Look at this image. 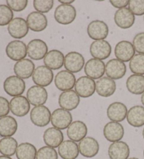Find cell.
<instances>
[{
    "label": "cell",
    "mask_w": 144,
    "mask_h": 159,
    "mask_svg": "<svg viewBox=\"0 0 144 159\" xmlns=\"http://www.w3.org/2000/svg\"><path fill=\"white\" fill-rule=\"evenodd\" d=\"M30 117L35 125L41 128L45 127L51 121V113L46 106H37L32 109Z\"/></svg>",
    "instance_id": "cell-1"
},
{
    "label": "cell",
    "mask_w": 144,
    "mask_h": 159,
    "mask_svg": "<svg viewBox=\"0 0 144 159\" xmlns=\"http://www.w3.org/2000/svg\"><path fill=\"white\" fill-rule=\"evenodd\" d=\"M77 11L73 5L60 4L54 11V18L59 24L69 25L75 20Z\"/></svg>",
    "instance_id": "cell-2"
},
{
    "label": "cell",
    "mask_w": 144,
    "mask_h": 159,
    "mask_svg": "<svg viewBox=\"0 0 144 159\" xmlns=\"http://www.w3.org/2000/svg\"><path fill=\"white\" fill-rule=\"evenodd\" d=\"M4 90L12 97L20 96L26 90V83L23 79L17 76H10L4 81Z\"/></svg>",
    "instance_id": "cell-3"
},
{
    "label": "cell",
    "mask_w": 144,
    "mask_h": 159,
    "mask_svg": "<svg viewBox=\"0 0 144 159\" xmlns=\"http://www.w3.org/2000/svg\"><path fill=\"white\" fill-rule=\"evenodd\" d=\"M74 90L79 97L89 98L92 96L96 91V82L87 76H81L76 81Z\"/></svg>",
    "instance_id": "cell-4"
},
{
    "label": "cell",
    "mask_w": 144,
    "mask_h": 159,
    "mask_svg": "<svg viewBox=\"0 0 144 159\" xmlns=\"http://www.w3.org/2000/svg\"><path fill=\"white\" fill-rule=\"evenodd\" d=\"M51 123L54 128L60 130H65L73 123V116L70 111L65 109H56L51 114Z\"/></svg>",
    "instance_id": "cell-5"
},
{
    "label": "cell",
    "mask_w": 144,
    "mask_h": 159,
    "mask_svg": "<svg viewBox=\"0 0 144 159\" xmlns=\"http://www.w3.org/2000/svg\"><path fill=\"white\" fill-rule=\"evenodd\" d=\"M88 36L94 41L104 40L108 35L109 29L104 21L95 20L88 25L87 30Z\"/></svg>",
    "instance_id": "cell-6"
},
{
    "label": "cell",
    "mask_w": 144,
    "mask_h": 159,
    "mask_svg": "<svg viewBox=\"0 0 144 159\" xmlns=\"http://www.w3.org/2000/svg\"><path fill=\"white\" fill-rule=\"evenodd\" d=\"M48 52V46L41 39H32L27 46V56L32 60H40L44 59Z\"/></svg>",
    "instance_id": "cell-7"
},
{
    "label": "cell",
    "mask_w": 144,
    "mask_h": 159,
    "mask_svg": "<svg viewBox=\"0 0 144 159\" xmlns=\"http://www.w3.org/2000/svg\"><path fill=\"white\" fill-rule=\"evenodd\" d=\"M84 57L81 53L72 51L65 56L64 67L65 70L71 73H78L84 66Z\"/></svg>",
    "instance_id": "cell-8"
},
{
    "label": "cell",
    "mask_w": 144,
    "mask_h": 159,
    "mask_svg": "<svg viewBox=\"0 0 144 159\" xmlns=\"http://www.w3.org/2000/svg\"><path fill=\"white\" fill-rule=\"evenodd\" d=\"M7 56L11 60L20 61L27 56V46L20 40H14L8 43L6 47Z\"/></svg>",
    "instance_id": "cell-9"
},
{
    "label": "cell",
    "mask_w": 144,
    "mask_h": 159,
    "mask_svg": "<svg viewBox=\"0 0 144 159\" xmlns=\"http://www.w3.org/2000/svg\"><path fill=\"white\" fill-rule=\"evenodd\" d=\"M84 72L88 77L92 79H99L103 77L106 72V64L103 60L91 58L84 65Z\"/></svg>",
    "instance_id": "cell-10"
},
{
    "label": "cell",
    "mask_w": 144,
    "mask_h": 159,
    "mask_svg": "<svg viewBox=\"0 0 144 159\" xmlns=\"http://www.w3.org/2000/svg\"><path fill=\"white\" fill-rule=\"evenodd\" d=\"M76 78L73 73L67 70H61L56 74L54 78L55 86L61 91L72 90L76 83Z\"/></svg>",
    "instance_id": "cell-11"
},
{
    "label": "cell",
    "mask_w": 144,
    "mask_h": 159,
    "mask_svg": "<svg viewBox=\"0 0 144 159\" xmlns=\"http://www.w3.org/2000/svg\"><path fill=\"white\" fill-rule=\"evenodd\" d=\"M32 78L36 86L44 88L51 84L54 79V73L53 71L45 65H41L35 70Z\"/></svg>",
    "instance_id": "cell-12"
},
{
    "label": "cell",
    "mask_w": 144,
    "mask_h": 159,
    "mask_svg": "<svg viewBox=\"0 0 144 159\" xmlns=\"http://www.w3.org/2000/svg\"><path fill=\"white\" fill-rule=\"evenodd\" d=\"M78 147L80 154L88 158L96 156L100 149L98 141L92 137H86L79 142Z\"/></svg>",
    "instance_id": "cell-13"
},
{
    "label": "cell",
    "mask_w": 144,
    "mask_h": 159,
    "mask_svg": "<svg viewBox=\"0 0 144 159\" xmlns=\"http://www.w3.org/2000/svg\"><path fill=\"white\" fill-rule=\"evenodd\" d=\"M11 37L15 39H22L28 34L29 27L27 21L23 18H15L8 25L7 27Z\"/></svg>",
    "instance_id": "cell-14"
},
{
    "label": "cell",
    "mask_w": 144,
    "mask_h": 159,
    "mask_svg": "<svg viewBox=\"0 0 144 159\" xmlns=\"http://www.w3.org/2000/svg\"><path fill=\"white\" fill-rule=\"evenodd\" d=\"M124 135L123 125L118 122L107 123L103 128V135L108 141L116 142L120 141Z\"/></svg>",
    "instance_id": "cell-15"
},
{
    "label": "cell",
    "mask_w": 144,
    "mask_h": 159,
    "mask_svg": "<svg viewBox=\"0 0 144 159\" xmlns=\"http://www.w3.org/2000/svg\"><path fill=\"white\" fill-rule=\"evenodd\" d=\"M89 51L93 58L103 60L110 56L112 48L107 41L98 40L94 41L91 43Z\"/></svg>",
    "instance_id": "cell-16"
},
{
    "label": "cell",
    "mask_w": 144,
    "mask_h": 159,
    "mask_svg": "<svg viewBox=\"0 0 144 159\" xmlns=\"http://www.w3.org/2000/svg\"><path fill=\"white\" fill-rule=\"evenodd\" d=\"M26 96L30 105L35 107L41 106L46 102L48 99V93L44 87L32 86L27 90Z\"/></svg>",
    "instance_id": "cell-17"
},
{
    "label": "cell",
    "mask_w": 144,
    "mask_h": 159,
    "mask_svg": "<svg viewBox=\"0 0 144 159\" xmlns=\"http://www.w3.org/2000/svg\"><path fill=\"white\" fill-rule=\"evenodd\" d=\"M127 72L124 62L116 59L110 60L106 65V73L108 77L113 80H118L123 77Z\"/></svg>",
    "instance_id": "cell-18"
},
{
    "label": "cell",
    "mask_w": 144,
    "mask_h": 159,
    "mask_svg": "<svg viewBox=\"0 0 144 159\" xmlns=\"http://www.w3.org/2000/svg\"><path fill=\"white\" fill-rule=\"evenodd\" d=\"M80 102V98L75 90H70L63 92L59 95V105L60 108L67 111L75 109Z\"/></svg>",
    "instance_id": "cell-19"
},
{
    "label": "cell",
    "mask_w": 144,
    "mask_h": 159,
    "mask_svg": "<svg viewBox=\"0 0 144 159\" xmlns=\"http://www.w3.org/2000/svg\"><path fill=\"white\" fill-rule=\"evenodd\" d=\"M135 49L132 43L129 41H121L115 47V56L117 59L123 62L130 61L135 56Z\"/></svg>",
    "instance_id": "cell-20"
},
{
    "label": "cell",
    "mask_w": 144,
    "mask_h": 159,
    "mask_svg": "<svg viewBox=\"0 0 144 159\" xmlns=\"http://www.w3.org/2000/svg\"><path fill=\"white\" fill-rule=\"evenodd\" d=\"M114 21L118 27L122 29H129L135 23V16L129 8L118 9L114 15Z\"/></svg>",
    "instance_id": "cell-21"
},
{
    "label": "cell",
    "mask_w": 144,
    "mask_h": 159,
    "mask_svg": "<svg viewBox=\"0 0 144 159\" xmlns=\"http://www.w3.org/2000/svg\"><path fill=\"white\" fill-rule=\"evenodd\" d=\"M9 104L10 111L16 116L23 117L29 113L30 103L27 100V98L23 95L13 98L9 102Z\"/></svg>",
    "instance_id": "cell-22"
},
{
    "label": "cell",
    "mask_w": 144,
    "mask_h": 159,
    "mask_svg": "<svg viewBox=\"0 0 144 159\" xmlns=\"http://www.w3.org/2000/svg\"><path fill=\"white\" fill-rule=\"evenodd\" d=\"M88 129L85 123L81 120L73 121L67 129V135L70 140L74 142H80L86 138Z\"/></svg>",
    "instance_id": "cell-23"
},
{
    "label": "cell",
    "mask_w": 144,
    "mask_h": 159,
    "mask_svg": "<svg viewBox=\"0 0 144 159\" xmlns=\"http://www.w3.org/2000/svg\"><path fill=\"white\" fill-rule=\"evenodd\" d=\"M27 25L33 32H42L46 28L48 21L45 15L37 11H33L27 16Z\"/></svg>",
    "instance_id": "cell-24"
},
{
    "label": "cell",
    "mask_w": 144,
    "mask_h": 159,
    "mask_svg": "<svg viewBox=\"0 0 144 159\" xmlns=\"http://www.w3.org/2000/svg\"><path fill=\"white\" fill-rule=\"evenodd\" d=\"M127 106L120 102H115L108 106L107 109L108 118L111 121L120 123L127 118Z\"/></svg>",
    "instance_id": "cell-25"
},
{
    "label": "cell",
    "mask_w": 144,
    "mask_h": 159,
    "mask_svg": "<svg viewBox=\"0 0 144 159\" xmlns=\"http://www.w3.org/2000/svg\"><path fill=\"white\" fill-rule=\"evenodd\" d=\"M116 90V83L108 76H103L96 82V91L103 98L112 96Z\"/></svg>",
    "instance_id": "cell-26"
},
{
    "label": "cell",
    "mask_w": 144,
    "mask_h": 159,
    "mask_svg": "<svg viewBox=\"0 0 144 159\" xmlns=\"http://www.w3.org/2000/svg\"><path fill=\"white\" fill-rule=\"evenodd\" d=\"M65 56L61 51L59 50H51L44 58L45 66L51 70H60L64 65Z\"/></svg>",
    "instance_id": "cell-27"
},
{
    "label": "cell",
    "mask_w": 144,
    "mask_h": 159,
    "mask_svg": "<svg viewBox=\"0 0 144 159\" xmlns=\"http://www.w3.org/2000/svg\"><path fill=\"white\" fill-rule=\"evenodd\" d=\"M35 64L31 60L25 58L16 62L13 67L16 76L22 79H29L32 76L35 71Z\"/></svg>",
    "instance_id": "cell-28"
},
{
    "label": "cell",
    "mask_w": 144,
    "mask_h": 159,
    "mask_svg": "<svg viewBox=\"0 0 144 159\" xmlns=\"http://www.w3.org/2000/svg\"><path fill=\"white\" fill-rule=\"evenodd\" d=\"M108 153L110 159H128L130 149L126 142L119 141L110 145Z\"/></svg>",
    "instance_id": "cell-29"
},
{
    "label": "cell",
    "mask_w": 144,
    "mask_h": 159,
    "mask_svg": "<svg viewBox=\"0 0 144 159\" xmlns=\"http://www.w3.org/2000/svg\"><path fill=\"white\" fill-rule=\"evenodd\" d=\"M63 134L62 131L54 127L47 128L43 135V140L46 146L52 148L59 147L63 142Z\"/></svg>",
    "instance_id": "cell-30"
},
{
    "label": "cell",
    "mask_w": 144,
    "mask_h": 159,
    "mask_svg": "<svg viewBox=\"0 0 144 159\" xmlns=\"http://www.w3.org/2000/svg\"><path fill=\"white\" fill-rule=\"evenodd\" d=\"M58 153L62 159H76L79 154L78 145L72 140H65L58 147Z\"/></svg>",
    "instance_id": "cell-31"
},
{
    "label": "cell",
    "mask_w": 144,
    "mask_h": 159,
    "mask_svg": "<svg viewBox=\"0 0 144 159\" xmlns=\"http://www.w3.org/2000/svg\"><path fill=\"white\" fill-rule=\"evenodd\" d=\"M127 120L132 127H142L144 125V107L136 105L130 108L127 112Z\"/></svg>",
    "instance_id": "cell-32"
},
{
    "label": "cell",
    "mask_w": 144,
    "mask_h": 159,
    "mask_svg": "<svg viewBox=\"0 0 144 159\" xmlns=\"http://www.w3.org/2000/svg\"><path fill=\"white\" fill-rule=\"evenodd\" d=\"M18 130V123L15 118L6 116L0 118V136L8 138L15 135Z\"/></svg>",
    "instance_id": "cell-33"
},
{
    "label": "cell",
    "mask_w": 144,
    "mask_h": 159,
    "mask_svg": "<svg viewBox=\"0 0 144 159\" xmlns=\"http://www.w3.org/2000/svg\"><path fill=\"white\" fill-rule=\"evenodd\" d=\"M127 89L132 94L142 95L144 93V76L132 75L129 76L126 82Z\"/></svg>",
    "instance_id": "cell-34"
},
{
    "label": "cell",
    "mask_w": 144,
    "mask_h": 159,
    "mask_svg": "<svg viewBox=\"0 0 144 159\" xmlns=\"http://www.w3.org/2000/svg\"><path fill=\"white\" fill-rule=\"evenodd\" d=\"M37 150L29 142H23L18 145L16 155L18 159H36Z\"/></svg>",
    "instance_id": "cell-35"
},
{
    "label": "cell",
    "mask_w": 144,
    "mask_h": 159,
    "mask_svg": "<svg viewBox=\"0 0 144 159\" xmlns=\"http://www.w3.org/2000/svg\"><path fill=\"white\" fill-rule=\"evenodd\" d=\"M18 147V142L12 137L3 138L0 139V153L7 156H12L16 153Z\"/></svg>",
    "instance_id": "cell-36"
},
{
    "label": "cell",
    "mask_w": 144,
    "mask_h": 159,
    "mask_svg": "<svg viewBox=\"0 0 144 159\" xmlns=\"http://www.w3.org/2000/svg\"><path fill=\"white\" fill-rule=\"evenodd\" d=\"M129 69L134 75H144V54H136L129 61Z\"/></svg>",
    "instance_id": "cell-37"
},
{
    "label": "cell",
    "mask_w": 144,
    "mask_h": 159,
    "mask_svg": "<svg viewBox=\"0 0 144 159\" xmlns=\"http://www.w3.org/2000/svg\"><path fill=\"white\" fill-rule=\"evenodd\" d=\"M13 19V11L7 5H0V26L7 25Z\"/></svg>",
    "instance_id": "cell-38"
},
{
    "label": "cell",
    "mask_w": 144,
    "mask_h": 159,
    "mask_svg": "<svg viewBox=\"0 0 144 159\" xmlns=\"http://www.w3.org/2000/svg\"><path fill=\"white\" fill-rule=\"evenodd\" d=\"M54 2L53 0H34L33 7L36 11L41 13H46L52 9Z\"/></svg>",
    "instance_id": "cell-39"
},
{
    "label": "cell",
    "mask_w": 144,
    "mask_h": 159,
    "mask_svg": "<svg viewBox=\"0 0 144 159\" xmlns=\"http://www.w3.org/2000/svg\"><path fill=\"white\" fill-rule=\"evenodd\" d=\"M58 153L54 148L48 146L39 149L36 159H58Z\"/></svg>",
    "instance_id": "cell-40"
},
{
    "label": "cell",
    "mask_w": 144,
    "mask_h": 159,
    "mask_svg": "<svg viewBox=\"0 0 144 159\" xmlns=\"http://www.w3.org/2000/svg\"><path fill=\"white\" fill-rule=\"evenodd\" d=\"M128 6L134 16L144 15V0H130Z\"/></svg>",
    "instance_id": "cell-41"
},
{
    "label": "cell",
    "mask_w": 144,
    "mask_h": 159,
    "mask_svg": "<svg viewBox=\"0 0 144 159\" xmlns=\"http://www.w3.org/2000/svg\"><path fill=\"white\" fill-rule=\"evenodd\" d=\"M7 6L13 11L20 12L26 9L28 1L27 0H7Z\"/></svg>",
    "instance_id": "cell-42"
},
{
    "label": "cell",
    "mask_w": 144,
    "mask_h": 159,
    "mask_svg": "<svg viewBox=\"0 0 144 159\" xmlns=\"http://www.w3.org/2000/svg\"><path fill=\"white\" fill-rule=\"evenodd\" d=\"M132 44L135 51L138 54H144V32H139L134 36Z\"/></svg>",
    "instance_id": "cell-43"
},
{
    "label": "cell",
    "mask_w": 144,
    "mask_h": 159,
    "mask_svg": "<svg viewBox=\"0 0 144 159\" xmlns=\"http://www.w3.org/2000/svg\"><path fill=\"white\" fill-rule=\"evenodd\" d=\"M10 111V104L7 98L0 96V118L7 116Z\"/></svg>",
    "instance_id": "cell-44"
},
{
    "label": "cell",
    "mask_w": 144,
    "mask_h": 159,
    "mask_svg": "<svg viewBox=\"0 0 144 159\" xmlns=\"http://www.w3.org/2000/svg\"><path fill=\"white\" fill-rule=\"evenodd\" d=\"M129 2L128 0H110V3L112 4V6L118 9H120L126 8L127 6H128Z\"/></svg>",
    "instance_id": "cell-45"
},
{
    "label": "cell",
    "mask_w": 144,
    "mask_h": 159,
    "mask_svg": "<svg viewBox=\"0 0 144 159\" xmlns=\"http://www.w3.org/2000/svg\"><path fill=\"white\" fill-rule=\"evenodd\" d=\"M60 3H61L62 4H65V5H71V4H73L74 2V0H59V1Z\"/></svg>",
    "instance_id": "cell-46"
},
{
    "label": "cell",
    "mask_w": 144,
    "mask_h": 159,
    "mask_svg": "<svg viewBox=\"0 0 144 159\" xmlns=\"http://www.w3.org/2000/svg\"><path fill=\"white\" fill-rule=\"evenodd\" d=\"M0 159H12L11 157H9V156H0Z\"/></svg>",
    "instance_id": "cell-47"
},
{
    "label": "cell",
    "mask_w": 144,
    "mask_h": 159,
    "mask_svg": "<svg viewBox=\"0 0 144 159\" xmlns=\"http://www.w3.org/2000/svg\"><path fill=\"white\" fill-rule=\"evenodd\" d=\"M141 103H142V105L144 107V93H143L142 95H141Z\"/></svg>",
    "instance_id": "cell-48"
},
{
    "label": "cell",
    "mask_w": 144,
    "mask_h": 159,
    "mask_svg": "<svg viewBox=\"0 0 144 159\" xmlns=\"http://www.w3.org/2000/svg\"><path fill=\"white\" fill-rule=\"evenodd\" d=\"M142 135H143V139H144V128H143V131H142Z\"/></svg>",
    "instance_id": "cell-49"
},
{
    "label": "cell",
    "mask_w": 144,
    "mask_h": 159,
    "mask_svg": "<svg viewBox=\"0 0 144 159\" xmlns=\"http://www.w3.org/2000/svg\"><path fill=\"white\" fill-rule=\"evenodd\" d=\"M128 159H139V158H135V157H132V158H129Z\"/></svg>",
    "instance_id": "cell-50"
},
{
    "label": "cell",
    "mask_w": 144,
    "mask_h": 159,
    "mask_svg": "<svg viewBox=\"0 0 144 159\" xmlns=\"http://www.w3.org/2000/svg\"><path fill=\"white\" fill-rule=\"evenodd\" d=\"M143 157H144V150H143Z\"/></svg>",
    "instance_id": "cell-51"
},
{
    "label": "cell",
    "mask_w": 144,
    "mask_h": 159,
    "mask_svg": "<svg viewBox=\"0 0 144 159\" xmlns=\"http://www.w3.org/2000/svg\"><path fill=\"white\" fill-rule=\"evenodd\" d=\"M143 20H144V16H143Z\"/></svg>",
    "instance_id": "cell-52"
}]
</instances>
